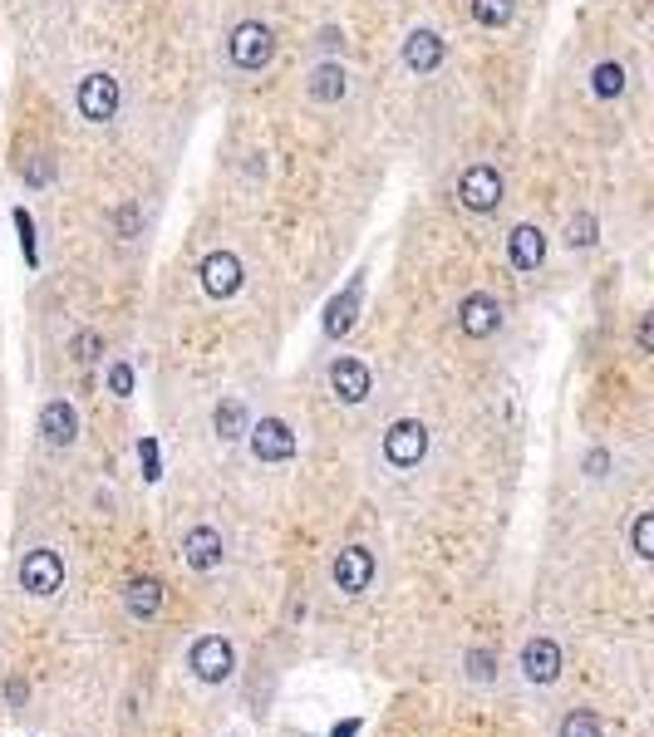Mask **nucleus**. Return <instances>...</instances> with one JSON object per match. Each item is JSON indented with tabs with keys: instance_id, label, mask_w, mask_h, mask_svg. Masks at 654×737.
<instances>
[{
	"instance_id": "1",
	"label": "nucleus",
	"mask_w": 654,
	"mask_h": 737,
	"mask_svg": "<svg viewBox=\"0 0 654 737\" xmlns=\"http://www.w3.org/2000/svg\"><path fill=\"white\" fill-rule=\"evenodd\" d=\"M227 55H232V64L246 69V74L266 69V64L276 59V30L261 25V20H241L237 30L227 35Z\"/></svg>"
},
{
	"instance_id": "2",
	"label": "nucleus",
	"mask_w": 654,
	"mask_h": 737,
	"mask_svg": "<svg viewBox=\"0 0 654 737\" xmlns=\"http://www.w3.org/2000/svg\"><path fill=\"white\" fill-rule=\"evenodd\" d=\"M187 669H192L197 683H227L237 674V649H232L222 634H202V639H192V649H187Z\"/></svg>"
},
{
	"instance_id": "3",
	"label": "nucleus",
	"mask_w": 654,
	"mask_h": 737,
	"mask_svg": "<svg viewBox=\"0 0 654 737\" xmlns=\"http://www.w3.org/2000/svg\"><path fill=\"white\" fill-rule=\"evenodd\" d=\"M15 580H20V590H25V595H35V600H50V595H60V585H64L60 551H50V546H40V551H25V556H20V570H15Z\"/></svg>"
},
{
	"instance_id": "4",
	"label": "nucleus",
	"mask_w": 654,
	"mask_h": 737,
	"mask_svg": "<svg viewBox=\"0 0 654 737\" xmlns=\"http://www.w3.org/2000/svg\"><path fill=\"white\" fill-rule=\"evenodd\" d=\"M119 99H123L119 79L104 74V69L84 74L79 89H74V109H79V118H89V123H109V118L119 114Z\"/></svg>"
},
{
	"instance_id": "5",
	"label": "nucleus",
	"mask_w": 654,
	"mask_h": 737,
	"mask_svg": "<svg viewBox=\"0 0 654 737\" xmlns=\"http://www.w3.org/2000/svg\"><path fill=\"white\" fill-rule=\"evenodd\" d=\"M246 443L256 462H291L300 448L296 428L286 418H261V423H246Z\"/></svg>"
},
{
	"instance_id": "6",
	"label": "nucleus",
	"mask_w": 654,
	"mask_h": 737,
	"mask_svg": "<svg viewBox=\"0 0 654 737\" xmlns=\"http://www.w3.org/2000/svg\"><path fill=\"white\" fill-rule=\"evenodd\" d=\"M458 202H463V212H473V217L497 212V207H502V172L492 168V163H473V168L458 177Z\"/></svg>"
},
{
	"instance_id": "7",
	"label": "nucleus",
	"mask_w": 654,
	"mask_h": 737,
	"mask_svg": "<svg viewBox=\"0 0 654 737\" xmlns=\"http://www.w3.org/2000/svg\"><path fill=\"white\" fill-rule=\"evenodd\" d=\"M428 457V428L418 418H399L384 433V462L389 467H418Z\"/></svg>"
},
{
	"instance_id": "8",
	"label": "nucleus",
	"mask_w": 654,
	"mask_h": 737,
	"mask_svg": "<svg viewBox=\"0 0 654 737\" xmlns=\"http://www.w3.org/2000/svg\"><path fill=\"white\" fill-rule=\"evenodd\" d=\"M330 580H335V590H345V595H364V590L374 585V551H369V546H345V551H335Z\"/></svg>"
},
{
	"instance_id": "9",
	"label": "nucleus",
	"mask_w": 654,
	"mask_h": 737,
	"mask_svg": "<svg viewBox=\"0 0 654 737\" xmlns=\"http://www.w3.org/2000/svg\"><path fill=\"white\" fill-rule=\"evenodd\" d=\"M561 669H566V659H561V644H556V639L536 634V639L522 644V679H527V683L546 688V683L561 679Z\"/></svg>"
},
{
	"instance_id": "10",
	"label": "nucleus",
	"mask_w": 654,
	"mask_h": 737,
	"mask_svg": "<svg viewBox=\"0 0 654 737\" xmlns=\"http://www.w3.org/2000/svg\"><path fill=\"white\" fill-rule=\"evenodd\" d=\"M458 330L468 335V340H492L497 330H502V305L492 300V295H463V305H458Z\"/></svg>"
},
{
	"instance_id": "11",
	"label": "nucleus",
	"mask_w": 654,
	"mask_h": 737,
	"mask_svg": "<svg viewBox=\"0 0 654 737\" xmlns=\"http://www.w3.org/2000/svg\"><path fill=\"white\" fill-rule=\"evenodd\" d=\"M222 556H227V546H222V531L217 526H192L182 536V561L197 570V575H212V570L222 566Z\"/></svg>"
},
{
	"instance_id": "12",
	"label": "nucleus",
	"mask_w": 654,
	"mask_h": 737,
	"mask_svg": "<svg viewBox=\"0 0 654 737\" xmlns=\"http://www.w3.org/2000/svg\"><path fill=\"white\" fill-rule=\"evenodd\" d=\"M202 290H207L212 300H232L241 290V261L232 251H212V256L202 261Z\"/></svg>"
},
{
	"instance_id": "13",
	"label": "nucleus",
	"mask_w": 654,
	"mask_h": 737,
	"mask_svg": "<svg viewBox=\"0 0 654 737\" xmlns=\"http://www.w3.org/2000/svg\"><path fill=\"white\" fill-rule=\"evenodd\" d=\"M369 364H359L355 354H340L335 364H330V389H335V398L340 403H364L369 398Z\"/></svg>"
},
{
	"instance_id": "14",
	"label": "nucleus",
	"mask_w": 654,
	"mask_h": 737,
	"mask_svg": "<svg viewBox=\"0 0 654 737\" xmlns=\"http://www.w3.org/2000/svg\"><path fill=\"white\" fill-rule=\"evenodd\" d=\"M40 433H45L50 448H69V443L79 438V413H74V403L50 398V403L40 408Z\"/></svg>"
},
{
	"instance_id": "15",
	"label": "nucleus",
	"mask_w": 654,
	"mask_h": 737,
	"mask_svg": "<svg viewBox=\"0 0 654 737\" xmlns=\"http://www.w3.org/2000/svg\"><path fill=\"white\" fill-rule=\"evenodd\" d=\"M507 256H512V266H517V271H527V276H532L536 266L546 261V231L532 227V222L512 227V236H507Z\"/></svg>"
},
{
	"instance_id": "16",
	"label": "nucleus",
	"mask_w": 654,
	"mask_h": 737,
	"mask_svg": "<svg viewBox=\"0 0 654 737\" xmlns=\"http://www.w3.org/2000/svg\"><path fill=\"white\" fill-rule=\"evenodd\" d=\"M123 605H128L133 620H153V615L163 610V585H158L153 575H133V580L123 585Z\"/></svg>"
},
{
	"instance_id": "17",
	"label": "nucleus",
	"mask_w": 654,
	"mask_h": 737,
	"mask_svg": "<svg viewBox=\"0 0 654 737\" xmlns=\"http://www.w3.org/2000/svg\"><path fill=\"white\" fill-rule=\"evenodd\" d=\"M443 40L433 35V30H414L409 40H404V64L414 69V74H433L438 64H443Z\"/></svg>"
},
{
	"instance_id": "18",
	"label": "nucleus",
	"mask_w": 654,
	"mask_h": 737,
	"mask_svg": "<svg viewBox=\"0 0 654 737\" xmlns=\"http://www.w3.org/2000/svg\"><path fill=\"white\" fill-rule=\"evenodd\" d=\"M305 89H310V99H315V104H340V99L350 94V74H345L340 64H320V69L310 74V84H305Z\"/></svg>"
},
{
	"instance_id": "19",
	"label": "nucleus",
	"mask_w": 654,
	"mask_h": 737,
	"mask_svg": "<svg viewBox=\"0 0 654 737\" xmlns=\"http://www.w3.org/2000/svg\"><path fill=\"white\" fill-rule=\"evenodd\" d=\"M212 423H217V438H222V443H232V438H246V408H241L237 398L217 403Z\"/></svg>"
},
{
	"instance_id": "20",
	"label": "nucleus",
	"mask_w": 654,
	"mask_h": 737,
	"mask_svg": "<svg viewBox=\"0 0 654 737\" xmlns=\"http://www.w3.org/2000/svg\"><path fill=\"white\" fill-rule=\"evenodd\" d=\"M512 15H517V0H473V20L482 30H502L512 25Z\"/></svg>"
},
{
	"instance_id": "21",
	"label": "nucleus",
	"mask_w": 654,
	"mask_h": 737,
	"mask_svg": "<svg viewBox=\"0 0 654 737\" xmlns=\"http://www.w3.org/2000/svg\"><path fill=\"white\" fill-rule=\"evenodd\" d=\"M556 737H600V718L591 708H566L556 723Z\"/></svg>"
},
{
	"instance_id": "22",
	"label": "nucleus",
	"mask_w": 654,
	"mask_h": 737,
	"mask_svg": "<svg viewBox=\"0 0 654 737\" xmlns=\"http://www.w3.org/2000/svg\"><path fill=\"white\" fill-rule=\"evenodd\" d=\"M591 89L600 99H615V94H625V64H615V59H605V64H595L591 74Z\"/></svg>"
},
{
	"instance_id": "23",
	"label": "nucleus",
	"mask_w": 654,
	"mask_h": 737,
	"mask_svg": "<svg viewBox=\"0 0 654 737\" xmlns=\"http://www.w3.org/2000/svg\"><path fill=\"white\" fill-rule=\"evenodd\" d=\"M355 300H359V281L345 290V300H335V305H330V320H325V330H330V335H345V330L355 325Z\"/></svg>"
},
{
	"instance_id": "24",
	"label": "nucleus",
	"mask_w": 654,
	"mask_h": 737,
	"mask_svg": "<svg viewBox=\"0 0 654 737\" xmlns=\"http://www.w3.org/2000/svg\"><path fill=\"white\" fill-rule=\"evenodd\" d=\"M630 551H635L640 561L654 556V511H640V516H635V526H630Z\"/></svg>"
},
{
	"instance_id": "25",
	"label": "nucleus",
	"mask_w": 654,
	"mask_h": 737,
	"mask_svg": "<svg viewBox=\"0 0 654 737\" xmlns=\"http://www.w3.org/2000/svg\"><path fill=\"white\" fill-rule=\"evenodd\" d=\"M99 354H104V340H99L94 330H84V335L74 340V359H79V364H94Z\"/></svg>"
},
{
	"instance_id": "26",
	"label": "nucleus",
	"mask_w": 654,
	"mask_h": 737,
	"mask_svg": "<svg viewBox=\"0 0 654 737\" xmlns=\"http://www.w3.org/2000/svg\"><path fill=\"white\" fill-rule=\"evenodd\" d=\"M109 394L114 398L133 394V369H128V364H114V369H109Z\"/></svg>"
},
{
	"instance_id": "27",
	"label": "nucleus",
	"mask_w": 654,
	"mask_h": 737,
	"mask_svg": "<svg viewBox=\"0 0 654 737\" xmlns=\"http://www.w3.org/2000/svg\"><path fill=\"white\" fill-rule=\"evenodd\" d=\"M566 241H571V246H595V222L591 217H576V222L566 227Z\"/></svg>"
},
{
	"instance_id": "28",
	"label": "nucleus",
	"mask_w": 654,
	"mask_h": 737,
	"mask_svg": "<svg viewBox=\"0 0 654 737\" xmlns=\"http://www.w3.org/2000/svg\"><path fill=\"white\" fill-rule=\"evenodd\" d=\"M468 664H473V679H477V683H487V679H492V664H497V654H487V649H473V654H468Z\"/></svg>"
},
{
	"instance_id": "29",
	"label": "nucleus",
	"mask_w": 654,
	"mask_h": 737,
	"mask_svg": "<svg viewBox=\"0 0 654 737\" xmlns=\"http://www.w3.org/2000/svg\"><path fill=\"white\" fill-rule=\"evenodd\" d=\"M359 733V723H335V728H330V737H355Z\"/></svg>"
},
{
	"instance_id": "30",
	"label": "nucleus",
	"mask_w": 654,
	"mask_h": 737,
	"mask_svg": "<svg viewBox=\"0 0 654 737\" xmlns=\"http://www.w3.org/2000/svg\"><path fill=\"white\" fill-rule=\"evenodd\" d=\"M586 467H591V477H600V472H605V453H591L586 457Z\"/></svg>"
}]
</instances>
